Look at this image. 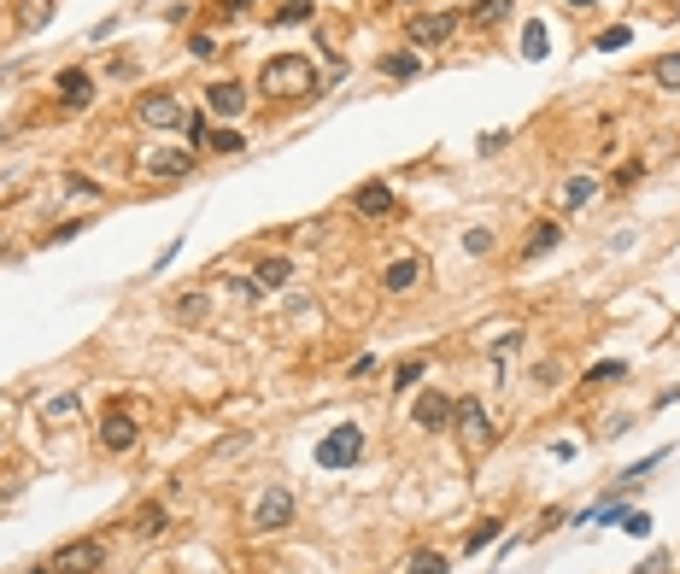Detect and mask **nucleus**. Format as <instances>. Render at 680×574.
I'll list each match as a JSON object with an SVG mask.
<instances>
[{
	"instance_id": "f257e3e1",
	"label": "nucleus",
	"mask_w": 680,
	"mask_h": 574,
	"mask_svg": "<svg viewBox=\"0 0 680 574\" xmlns=\"http://www.w3.org/2000/svg\"><path fill=\"white\" fill-rule=\"evenodd\" d=\"M258 94L264 100H317V70L305 53H276L258 70Z\"/></svg>"
},
{
	"instance_id": "f03ea898",
	"label": "nucleus",
	"mask_w": 680,
	"mask_h": 574,
	"mask_svg": "<svg viewBox=\"0 0 680 574\" xmlns=\"http://www.w3.org/2000/svg\"><path fill=\"white\" fill-rule=\"evenodd\" d=\"M358 457H364V434H358L352 422H340L335 434L317 440V463H323V469H352Z\"/></svg>"
},
{
	"instance_id": "7ed1b4c3",
	"label": "nucleus",
	"mask_w": 680,
	"mask_h": 574,
	"mask_svg": "<svg viewBox=\"0 0 680 574\" xmlns=\"http://www.w3.org/2000/svg\"><path fill=\"white\" fill-rule=\"evenodd\" d=\"M106 569V546L100 539H71V546L53 551V574H94Z\"/></svg>"
},
{
	"instance_id": "20e7f679",
	"label": "nucleus",
	"mask_w": 680,
	"mask_h": 574,
	"mask_svg": "<svg viewBox=\"0 0 680 574\" xmlns=\"http://www.w3.org/2000/svg\"><path fill=\"white\" fill-rule=\"evenodd\" d=\"M452 428L464 434V446H493V416L482 410V399H457V405H452Z\"/></svg>"
},
{
	"instance_id": "39448f33",
	"label": "nucleus",
	"mask_w": 680,
	"mask_h": 574,
	"mask_svg": "<svg viewBox=\"0 0 680 574\" xmlns=\"http://www.w3.org/2000/svg\"><path fill=\"white\" fill-rule=\"evenodd\" d=\"M452 29H457V18L434 6V12H411L405 36H411V47H446V42H452Z\"/></svg>"
},
{
	"instance_id": "423d86ee",
	"label": "nucleus",
	"mask_w": 680,
	"mask_h": 574,
	"mask_svg": "<svg viewBox=\"0 0 680 574\" xmlns=\"http://www.w3.org/2000/svg\"><path fill=\"white\" fill-rule=\"evenodd\" d=\"M194 165H199V147H158V153H147V176L153 182H182Z\"/></svg>"
},
{
	"instance_id": "0eeeda50",
	"label": "nucleus",
	"mask_w": 680,
	"mask_h": 574,
	"mask_svg": "<svg viewBox=\"0 0 680 574\" xmlns=\"http://www.w3.org/2000/svg\"><path fill=\"white\" fill-rule=\"evenodd\" d=\"M287 521H294V492L270 487L264 498H258V510H253V533H276V528H287Z\"/></svg>"
},
{
	"instance_id": "6e6552de",
	"label": "nucleus",
	"mask_w": 680,
	"mask_h": 574,
	"mask_svg": "<svg viewBox=\"0 0 680 574\" xmlns=\"http://www.w3.org/2000/svg\"><path fill=\"white\" fill-rule=\"evenodd\" d=\"M135 440H142L135 416H129V410H106V422H100V446H106V451H129Z\"/></svg>"
},
{
	"instance_id": "1a4fd4ad",
	"label": "nucleus",
	"mask_w": 680,
	"mask_h": 574,
	"mask_svg": "<svg viewBox=\"0 0 680 574\" xmlns=\"http://www.w3.org/2000/svg\"><path fill=\"white\" fill-rule=\"evenodd\" d=\"M142 124H153V129H182L188 112L176 106V94H153V100H142Z\"/></svg>"
},
{
	"instance_id": "9d476101",
	"label": "nucleus",
	"mask_w": 680,
	"mask_h": 574,
	"mask_svg": "<svg viewBox=\"0 0 680 574\" xmlns=\"http://www.w3.org/2000/svg\"><path fill=\"white\" fill-rule=\"evenodd\" d=\"M206 106H212L217 117H241L247 112V88L241 83H212L206 88Z\"/></svg>"
},
{
	"instance_id": "9b49d317",
	"label": "nucleus",
	"mask_w": 680,
	"mask_h": 574,
	"mask_svg": "<svg viewBox=\"0 0 680 574\" xmlns=\"http://www.w3.org/2000/svg\"><path fill=\"white\" fill-rule=\"evenodd\" d=\"M411 416H417V428H452V399L446 392H423Z\"/></svg>"
},
{
	"instance_id": "f8f14e48",
	"label": "nucleus",
	"mask_w": 680,
	"mask_h": 574,
	"mask_svg": "<svg viewBox=\"0 0 680 574\" xmlns=\"http://www.w3.org/2000/svg\"><path fill=\"white\" fill-rule=\"evenodd\" d=\"M417 281H423V258H393V264L382 270V287H387V294H411Z\"/></svg>"
},
{
	"instance_id": "ddd939ff",
	"label": "nucleus",
	"mask_w": 680,
	"mask_h": 574,
	"mask_svg": "<svg viewBox=\"0 0 680 574\" xmlns=\"http://www.w3.org/2000/svg\"><path fill=\"white\" fill-rule=\"evenodd\" d=\"M352 206L364 211V217H387V211H393V188H387V182H364L352 194Z\"/></svg>"
},
{
	"instance_id": "4468645a",
	"label": "nucleus",
	"mask_w": 680,
	"mask_h": 574,
	"mask_svg": "<svg viewBox=\"0 0 680 574\" xmlns=\"http://www.w3.org/2000/svg\"><path fill=\"white\" fill-rule=\"evenodd\" d=\"M77 416H83V399H77V392H59V399H47V405H42L47 428H71Z\"/></svg>"
},
{
	"instance_id": "2eb2a0df",
	"label": "nucleus",
	"mask_w": 680,
	"mask_h": 574,
	"mask_svg": "<svg viewBox=\"0 0 680 574\" xmlns=\"http://www.w3.org/2000/svg\"><path fill=\"white\" fill-rule=\"evenodd\" d=\"M59 100H65V106H88V100H94V83H88V70H59Z\"/></svg>"
},
{
	"instance_id": "dca6fc26",
	"label": "nucleus",
	"mask_w": 680,
	"mask_h": 574,
	"mask_svg": "<svg viewBox=\"0 0 680 574\" xmlns=\"http://www.w3.org/2000/svg\"><path fill=\"white\" fill-rule=\"evenodd\" d=\"M593 194H598V182H593V176H569L557 199H563L569 211H581V206H593Z\"/></svg>"
},
{
	"instance_id": "f3484780",
	"label": "nucleus",
	"mask_w": 680,
	"mask_h": 574,
	"mask_svg": "<svg viewBox=\"0 0 680 574\" xmlns=\"http://www.w3.org/2000/svg\"><path fill=\"white\" fill-rule=\"evenodd\" d=\"M287 276H294V264H287V258H264V264L253 270V281H258V294H264V287H282Z\"/></svg>"
},
{
	"instance_id": "a211bd4d",
	"label": "nucleus",
	"mask_w": 680,
	"mask_h": 574,
	"mask_svg": "<svg viewBox=\"0 0 680 574\" xmlns=\"http://www.w3.org/2000/svg\"><path fill=\"white\" fill-rule=\"evenodd\" d=\"M557 240H563V229H557V223H534V235H528V247H522V253H528V258H546V253L557 247Z\"/></svg>"
},
{
	"instance_id": "6ab92c4d",
	"label": "nucleus",
	"mask_w": 680,
	"mask_h": 574,
	"mask_svg": "<svg viewBox=\"0 0 680 574\" xmlns=\"http://www.w3.org/2000/svg\"><path fill=\"white\" fill-rule=\"evenodd\" d=\"M165 528H170V516H165V510H158V505H147L142 516H135V533H142V539H158V533H165Z\"/></svg>"
},
{
	"instance_id": "aec40b11",
	"label": "nucleus",
	"mask_w": 680,
	"mask_h": 574,
	"mask_svg": "<svg viewBox=\"0 0 680 574\" xmlns=\"http://www.w3.org/2000/svg\"><path fill=\"white\" fill-rule=\"evenodd\" d=\"M405 574H446V557H440V551H411V557H405Z\"/></svg>"
},
{
	"instance_id": "412c9836",
	"label": "nucleus",
	"mask_w": 680,
	"mask_h": 574,
	"mask_svg": "<svg viewBox=\"0 0 680 574\" xmlns=\"http://www.w3.org/2000/svg\"><path fill=\"white\" fill-rule=\"evenodd\" d=\"M53 18V0H24V12H18V29H42Z\"/></svg>"
},
{
	"instance_id": "4be33fe9",
	"label": "nucleus",
	"mask_w": 680,
	"mask_h": 574,
	"mask_svg": "<svg viewBox=\"0 0 680 574\" xmlns=\"http://www.w3.org/2000/svg\"><path fill=\"white\" fill-rule=\"evenodd\" d=\"M382 70H387V77H399V83H411L417 70H423V59H417V53H393V59H382Z\"/></svg>"
},
{
	"instance_id": "5701e85b",
	"label": "nucleus",
	"mask_w": 680,
	"mask_h": 574,
	"mask_svg": "<svg viewBox=\"0 0 680 574\" xmlns=\"http://www.w3.org/2000/svg\"><path fill=\"white\" fill-rule=\"evenodd\" d=\"M505 12H510V0H469V18H475V24H498Z\"/></svg>"
},
{
	"instance_id": "b1692460",
	"label": "nucleus",
	"mask_w": 680,
	"mask_h": 574,
	"mask_svg": "<svg viewBox=\"0 0 680 574\" xmlns=\"http://www.w3.org/2000/svg\"><path fill=\"white\" fill-rule=\"evenodd\" d=\"M652 77H657V88H675V94H680V53H663Z\"/></svg>"
},
{
	"instance_id": "393cba45",
	"label": "nucleus",
	"mask_w": 680,
	"mask_h": 574,
	"mask_svg": "<svg viewBox=\"0 0 680 574\" xmlns=\"http://www.w3.org/2000/svg\"><path fill=\"white\" fill-rule=\"evenodd\" d=\"M176 322H206V294H182V299H176Z\"/></svg>"
},
{
	"instance_id": "a878e982",
	"label": "nucleus",
	"mask_w": 680,
	"mask_h": 574,
	"mask_svg": "<svg viewBox=\"0 0 680 574\" xmlns=\"http://www.w3.org/2000/svg\"><path fill=\"white\" fill-rule=\"evenodd\" d=\"M417 381H423V358H405V364L393 369V381H387V387H399V392H405V387H417Z\"/></svg>"
},
{
	"instance_id": "bb28decb",
	"label": "nucleus",
	"mask_w": 680,
	"mask_h": 574,
	"mask_svg": "<svg viewBox=\"0 0 680 574\" xmlns=\"http://www.w3.org/2000/svg\"><path fill=\"white\" fill-rule=\"evenodd\" d=\"M206 147H212V153H241L247 141L235 135V129H212V135H206Z\"/></svg>"
},
{
	"instance_id": "cd10ccee",
	"label": "nucleus",
	"mask_w": 680,
	"mask_h": 574,
	"mask_svg": "<svg viewBox=\"0 0 680 574\" xmlns=\"http://www.w3.org/2000/svg\"><path fill=\"white\" fill-rule=\"evenodd\" d=\"M522 53L528 59H546V24H528L522 29Z\"/></svg>"
},
{
	"instance_id": "c85d7f7f",
	"label": "nucleus",
	"mask_w": 680,
	"mask_h": 574,
	"mask_svg": "<svg viewBox=\"0 0 680 574\" xmlns=\"http://www.w3.org/2000/svg\"><path fill=\"white\" fill-rule=\"evenodd\" d=\"M634 42V36H627V24H616V29H604V36H598V53H616V47H627Z\"/></svg>"
},
{
	"instance_id": "c756f323",
	"label": "nucleus",
	"mask_w": 680,
	"mask_h": 574,
	"mask_svg": "<svg viewBox=\"0 0 680 574\" xmlns=\"http://www.w3.org/2000/svg\"><path fill=\"white\" fill-rule=\"evenodd\" d=\"M464 253L487 258V253H493V235H487V229H469V235H464Z\"/></svg>"
},
{
	"instance_id": "7c9ffc66",
	"label": "nucleus",
	"mask_w": 680,
	"mask_h": 574,
	"mask_svg": "<svg viewBox=\"0 0 680 574\" xmlns=\"http://www.w3.org/2000/svg\"><path fill=\"white\" fill-rule=\"evenodd\" d=\"M493 539H498V521H482V528L464 539V551H482V546H493Z\"/></svg>"
},
{
	"instance_id": "2f4dec72",
	"label": "nucleus",
	"mask_w": 680,
	"mask_h": 574,
	"mask_svg": "<svg viewBox=\"0 0 680 574\" xmlns=\"http://www.w3.org/2000/svg\"><path fill=\"white\" fill-rule=\"evenodd\" d=\"M276 18H282V24H305V18H312V0H287Z\"/></svg>"
},
{
	"instance_id": "473e14b6",
	"label": "nucleus",
	"mask_w": 680,
	"mask_h": 574,
	"mask_svg": "<svg viewBox=\"0 0 680 574\" xmlns=\"http://www.w3.org/2000/svg\"><path fill=\"white\" fill-rule=\"evenodd\" d=\"M522 352V335H505V340H493V364H505V358H516Z\"/></svg>"
},
{
	"instance_id": "72a5a7b5",
	"label": "nucleus",
	"mask_w": 680,
	"mask_h": 574,
	"mask_svg": "<svg viewBox=\"0 0 680 574\" xmlns=\"http://www.w3.org/2000/svg\"><path fill=\"white\" fill-rule=\"evenodd\" d=\"M668 569H675V562H668V551H657V557H645L634 574H668Z\"/></svg>"
},
{
	"instance_id": "f704fd0d",
	"label": "nucleus",
	"mask_w": 680,
	"mask_h": 574,
	"mask_svg": "<svg viewBox=\"0 0 680 574\" xmlns=\"http://www.w3.org/2000/svg\"><path fill=\"white\" fill-rule=\"evenodd\" d=\"M206 135H212V124H206V112H199V117H188V141H194V147H206Z\"/></svg>"
},
{
	"instance_id": "c9c22d12",
	"label": "nucleus",
	"mask_w": 680,
	"mask_h": 574,
	"mask_svg": "<svg viewBox=\"0 0 680 574\" xmlns=\"http://www.w3.org/2000/svg\"><path fill=\"white\" fill-rule=\"evenodd\" d=\"M616 376H627V369H622V364H598V369H587V381H593V387H598V381H616Z\"/></svg>"
},
{
	"instance_id": "e433bc0d",
	"label": "nucleus",
	"mask_w": 680,
	"mask_h": 574,
	"mask_svg": "<svg viewBox=\"0 0 680 574\" xmlns=\"http://www.w3.org/2000/svg\"><path fill=\"white\" fill-rule=\"evenodd\" d=\"M65 188H71V194H83V199H94V194H100V188L88 182V176H65Z\"/></svg>"
},
{
	"instance_id": "4c0bfd02",
	"label": "nucleus",
	"mask_w": 680,
	"mask_h": 574,
	"mask_svg": "<svg viewBox=\"0 0 680 574\" xmlns=\"http://www.w3.org/2000/svg\"><path fill=\"white\" fill-rule=\"evenodd\" d=\"M188 53H194V59H212L217 47H212V36H194V42H188Z\"/></svg>"
},
{
	"instance_id": "58836bf2",
	"label": "nucleus",
	"mask_w": 680,
	"mask_h": 574,
	"mask_svg": "<svg viewBox=\"0 0 680 574\" xmlns=\"http://www.w3.org/2000/svg\"><path fill=\"white\" fill-rule=\"evenodd\" d=\"M569 12H587V6H598V0H563Z\"/></svg>"
},
{
	"instance_id": "ea45409f",
	"label": "nucleus",
	"mask_w": 680,
	"mask_h": 574,
	"mask_svg": "<svg viewBox=\"0 0 680 574\" xmlns=\"http://www.w3.org/2000/svg\"><path fill=\"white\" fill-rule=\"evenodd\" d=\"M24 574H53V569H24Z\"/></svg>"
}]
</instances>
